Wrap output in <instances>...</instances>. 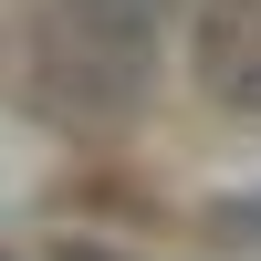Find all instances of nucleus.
<instances>
[{
  "mask_svg": "<svg viewBox=\"0 0 261 261\" xmlns=\"http://www.w3.org/2000/svg\"><path fill=\"white\" fill-rule=\"evenodd\" d=\"M188 73L209 105L261 115V0H199L188 11Z\"/></svg>",
  "mask_w": 261,
  "mask_h": 261,
  "instance_id": "nucleus-2",
  "label": "nucleus"
},
{
  "mask_svg": "<svg viewBox=\"0 0 261 261\" xmlns=\"http://www.w3.org/2000/svg\"><path fill=\"white\" fill-rule=\"evenodd\" d=\"M0 261H11V251H0Z\"/></svg>",
  "mask_w": 261,
  "mask_h": 261,
  "instance_id": "nucleus-5",
  "label": "nucleus"
},
{
  "mask_svg": "<svg viewBox=\"0 0 261 261\" xmlns=\"http://www.w3.org/2000/svg\"><path fill=\"white\" fill-rule=\"evenodd\" d=\"M178 0H53V21L32 32V73L21 94L53 115H125L146 94V53L167 42Z\"/></svg>",
  "mask_w": 261,
  "mask_h": 261,
  "instance_id": "nucleus-1",
  "label": "nucleus"
},
{
  "mask_svg": "<svg viewBox=\"0 0 261 261\" xmlns=\"http://www.w3.org/2000/svg\"><path fill=\"white\" fill-rule=\"evenodd\" d=\"M199 230H209L220 251L261 261V188H230V199H209V209H199Z\"/></svg>",
  "mask_w": 261,
  "mask_h": 261,
  "instance_id": "nucleus-3",
  "label": "nucleus"
},
{
  "mask_svg": "<svg viewBox=\"0 0 261 261\" xmlns=\"http://www.w3.org/2000/svg\"><path fill=\"white\" fill-rule=\"evenodd\" d=\"M42 261H136V251H115V241H84V230H63Z\"/></svg>",
  "mask_w": 261,
  "mask_h": 261,
  "instance_id": "nucleus-4",
  "label": "nucleus"
}]
</instances>
